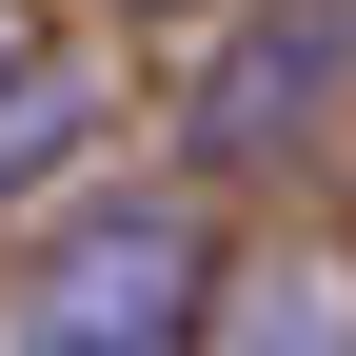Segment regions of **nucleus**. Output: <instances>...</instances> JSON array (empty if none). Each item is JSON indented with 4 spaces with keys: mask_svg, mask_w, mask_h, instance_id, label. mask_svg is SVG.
I'll use <instances>...</instances> for the list:
<instances>
[{
    "mask_svg": "<svg viewBox=\"0 0 356 356\" xmlns=\"http://www.w3.org/2000/svg\"><path fill=\"white\" fill-rule=\"evenodd\" d=\"M198 317H218V238L178 198L79 218V238L20 277V356H198Z\"/></svg>",
    "mask_w": 356,
    "mask_h": 356,
    "instance_id": "1",
    "label": "nucleus"
},
{
    "mask_svg": "<svg viewBox=\"0 0 356 356\" xmlns=\"http://www.w3.org/2000/svg\"><path fill=\"white\" fill-rule=\"evenodd\" d=\"M337 40H356L337 0H297V20H257L238 60L198 79V159H257V139H297V119H317V79H337Z\"/></svg>",
    "mask_w": 356,
    "mask_h": 356,
    "instance_id": "2",
    "label": "nucleus"
},
{
    "mask_svg": "<svg viewBox=\"0 0 356 356\" xmlns=\"http://www.w3.org/2000/svg\"><path fill=\"white\" fill-rule=\"evenodd\" d=\"M0 79H20V0H0Z\"/></svg>",
    "mask_w": 356,
    "mask_h": 356,
    "instance_id": "3",
    "label": "nucleus"
}]
</instances>
